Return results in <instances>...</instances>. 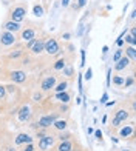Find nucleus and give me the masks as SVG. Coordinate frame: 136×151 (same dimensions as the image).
Instances as JSON below:
<instances>
[{
    "label": "nucleus",
    "mask_w": 136,
    "mask_h": 151,
    "mask_svg": "<svg viewBox=\"0 0 136 151\" xmlns=\"http://www.w3.org/2000/svg\"><path fill=\"white\" fill-rule=\"evenodd\" d=\"M43 51H46L50 56H53V54H57V52H59V43H57V40H56V39H48V40L45 42Z\"/></svg>",
    "instance_id": "nucleus-1"
},
{
    "label": "nucleus",
    "mask_w": 136,
    "mask_h": 151,
    "mask_svg": "<svg viewBox=\"0 0 136 151\" xmlns=\"http://www.w3.org/2000/svg\"><path fill=\"white\" fill-rule=\"evenodd\" d=\"M54 137L53 136H43L42 139L39 140V148L42 150V151H46V150H50L53 145H54Z\"/></svg>",
    "instance_id": "nucleus-2"
},
{
    "label": "nucleus",
    "mask_w": 136,
    "mask_h": 151,
    "mask_svg": "<svg viewBox=\"0 0 136 151\" xmlns=\"http://www.w3.org/2000/svg\"><path fill=\"white\" fill-rule=\"evenodd\" d=\"M57 120V116L56 114H50V116H43V117H40L39 119V127L40 128H48V127H51L54 122Z\"/></svg>",
    "instance_id": "nucleus-3"
},
{
    "label": "nucleus",
    "mask_w": 136,
    "mask_h": 151,
    "mask_svg": "<svg viewBox=\"0 0 136 151\" xmlns=\"http://www.w3.org/2000/svg\"><path fill=\"white\" fill-rule=\"evenodd\" d=\"M25 14H26V9H25V8H22V6H19V8H14V9H12V12H11V19H12V22L20 23V22L23 20Z\"/></svg>",
    "instance_id": "nucleus-4"
},
{
    "label": "nucleus",
    "mask_w": 136,
    "mask_h": 151,
    "mask_svg": "<svg viewBox=\"0 0 136 151\" xmlns=\"http://www.w3.org/2000/svg\"><path fill=\"white\" fill-rule=\"evenodd\" d=\"M0 40H2V45H6V46H9L16 42V37H14V34L9 32V31H3L2 32V36H0Z\"/></svg>",
    "instance_id": "nucleus-5"
},
{
    "label": "nucleus",
    "mask_w": 136,
    "mask_h": 151,
    "mask_svg": "<svg viewBox=\"0 0 136 151\" xmlns=\"http://www.w3.org/2000/svg\"><path fill=\"white\" fill-rule=\"evenodd\" d=\"M128 117V113L125 111V109H119V111L116 113V116H114V119H113V127H119V123L122 120H125Z\"/></svg>",
    "instance_id": "nucleus-6"
},
{
    "label": "nucleus",
    "mask_w": 136,
    "mask_h": 151,
    "mask_svg": "<svg viewBox=\"0 0 136 151\" xmlns=\"http://www.w3.org/2000/svg\"><path fill=\"white\" fill-rule=\"evenodd\" d=\"M54 85H56V77H54V76H50V77L43 79V82H42V90H43V91H50L51 88H54Z\"/></svg>",
    "instance_id": "nucleus-7"
},
{
    "label": "nucleus",
    "mask_w": 136,
    "mask_h": 151,
    "mask_svg": "<svg viewBox=\"0 0 136 151\" xmlns=\"http://www.w3.org/2000/svg\"><path fill=\"white\" fill-rule=\"evenodd\" d=\"M11 80L16 82V83H22L26 80V74L23 71H12L11 73Z\"/></svg>",
    "instance_id": "nucleus-8"
},
{
    "label": "nucleus",
    "mask_w": 136,
    "mask_h": 151,
    "mask_svg": "<svg viewBox=\"0 0 136 151\" xmlns=\"http://www.w3.org/2000/svg\"><path fill=\"white\" fill-rule=\"evenodd\" d=\"M128 63H130V59L125 57V56H122V57L116 62V66H114V68H116L118 71H122V70H125V68L128 66Z\"/></svg>",
    "instance_id": "nucleus-9"
},
{
    "label": "nucleus",
    "mask_w": 136,
    "mask_h": 151,
    "mask_svg": "<svg viewBox=\"0 0 136 151\" xmlns=\"http://www.w3.org/2000/svg\"><path fill=\"white\" fill-rule=\"evenodd\" d=\"M3 28H5V31L16 32V31H19V29H20V23H17V22H12V20H9V22H6V23L3 25Z\"/></svg>",
    "instance_id": "nucleus-10"
},
{
    "label": "nucleus",
    "mask_w": 136,
    "mask_h": 151,
    "mask_svg": "<svg viewBox=\"0 0 136 151\" xmlns=\"http://www.w3.org/2000/svg\"><path fill=\"white\" fill-rule=\"evenodd\" d=\"M43 48H45V42L39 39V40H36V42H34V45L31 46V51H33L34 54H40V52L43 51Z\"/></svg>",
    "instance_id": "nucleus-11"
},
{
    "label": "nucleus",
    "mask_w": 136,
    "mask_h": 151,
    "mask_svg": "<svg viewBox=\"0 0 136 151\" xmlns=\"http://www.w3.org/2000/svg\"><path fill=\"white\" fill-rule=\"evenodd\" d=\"M31 142H33V137H30L28 134H25V133L19 134L16 137V145H20V143H31Z\"/></svg>",
    "instance_id": "nucleus-12"
},
{
    "label": "nucleus",
    "mask_w": 136,
    "mask_h": 151,
    "mask_svg": "<svg viewBox=\"0 0 136 151\" xmlns=\"http://www.w3.org/2000/svg\"><path fill=\"white\" fill-rule=\"evenodd\" d=\"M22 39L25 40V42H30L31 39H36V31H34V29H31V28L25 29V31L22 32Z\"/></svg>",
    "instance_id": "nucleus-13"
},
{
    "label": "nucleus",
    "mask_w": 136,
    "mask_h": 151,
    "mask_svg": "<svg viewBox=\"0 0 136 151\" xmlns=\"http://www.w3.org/2000/svg\"><path fill=\"white\" fill-rule=\"evenodd\" d=\"M30 114H31V113H30V108H28V106H23V108L19 111V120H20V122H25L26 119L30 117Z\"/></svg>",
    "instance_id": "nucleus-14"
},
{
    "label": "nucleus",
    "mask_w": 136,
    "mask_h": 151,
    "mask_svg": "<svg viewBox=\"0 0 136 151\" xmlns=\"http://www.w3.org/2000/svg\"><path fill=\"white\" fill-rule=\"evenodd\" d=\"M71 148H73V145L70 140H62L60 145L57 147V151H71Z\"/></svg>",
    "instance_id": "nucleus-15"
},
{
    "label": "nucleus",
    "mask_w": 136,
    "mask_h": 151,
    "mask_svg": "<svg viewBox=\"0 0 136 151\" xmlns=\"http://www.w3.org/2000/svg\"><path fill=\"white\" fill-rule=\"evenodd\" d=\"M56 97H57L60 102H64V104H68V102H70V94L65 93V91H62V93H57V94H56Z\"/></svg>",
    "instance_id": "nucleus-16"
},
{
    "label": "nucleus",
    "mask_w": 136,
    "mask_h": 151,
    "mask_svg": "<svg viewBox=\"0 0 136 151\" xmlns=\"http://www.w3.org/2000/svg\"><path fill=\"white\" fill-rule=\"evenodd\" d=\"M125 54H127L125 57L132 59V60L135 62V59H136V50H135V46H130V48H127V50H125Z\"/></svg>",
    "instance_id": "nucleus-17"
},
{
    "label": "nucleus",
    "mask_w": 136,
    "mask_h": 151,
    "mask_svg": "<svg viewBox=\"0 0 136 151\" xmlns=\"http://www.w3.org/2000/svg\"><path fill=\"white\" fill-rule=\"evenodd\" d=\"M33 12H34V16H36V17H42L43 16V8L40 5H34Z\"/></svg>",
    "instance_id": "nucleus-18"
},
{
    "label": "nucleus",
    "mask_w": 136,
    "mask_h": 151,
    "mask_svg": "<svg viewBox=\"0 0 136 151\" xmlns=\"http://www.w3.org/2000/svg\"><path fill=\"white\" fill-rule=\"evenodd\" d=\"M53 127L56 129H65L67 128V120H56L53 123Z\"/></svg>",
    "instance_id": "nucleus-19"
},
{
    "label": "nucleus",
    "mask_w": 136,
    "mask_h": 151,
    "mask_svg": "<svg viewBox=\"0 0 136 151\" xmlns=\"http://www.w3.org/2000/svg\"><path fill=\"white\" fill-rule=\"evenodd\" d=\"M132 133H133V127H125L121 129V137H128Z\"/></svg>",
    "instance_id": "nucleus-20"
},
{
    "label": "nucleus",
    "mask_w": 136,
    "mask_h": 151,
    "mask_svg": "<svg viewBox=\"0 0 136 151\" xmlns=\"http://www.w3.org/2000/svg\"><path fill=\"white\" fill-rule=\"evenodd\" d=\"M62 68H65V60L60 59V60H57L56 63H54V70H62Z\"/></svg>",
    "instance_id": "nucleus-21"
},
{
    "label": "nucleus",
    "mask_w": 136,
    "mask_h": 151,
    "mask_svg": "<svg viewBox=\"0 0 136 151\" xmlns=\"http://www.w3.org/2000/svg\"><path fill=\"white\" fill-rule=\"evenodd\" d=\"M68 86V83L67 82H60V83L56 86V93H62V91H65V88Z\"/></svg>",
    "instance_id": "nucleus-22"
},
{
    "label": "nucleus",
    "mask_w": 136,
    "mask_h": 151,
    "mask_svg": "<svg viewBox=\"0 0 136 151\" xmlns=\"http://www.w3.org/2000/svg\"><path fill=\"white\" fill-rule=\"evenodd\" d=\"M125 42H128V43H130L132 46H135V45H136V37H135V36H132V34H130V36H127Z\"/></svg>",
    "instance_id": "nucleus-23"
},
{
    "label": "nucleus",
    "mask_w": 136,
    "mask_h": 151,
    "mask_svg": "<svg viewBox=\"0 0 136 151\" xmlns=\"http://www.w3.org/2000/svg\"><path fill=\"white\" fill-rule=\"evenodd\" d=\"M124 80H125L124 77H119V76H118V77L113 79V83L114 85H124Z\"/></svg>",
    "instance_id": "nucleus-24"
},
{
    "label": "nucleus",
    "mask_w": 136,
    "mask_h": 151,
    "mask_svg": "<svg viewBox=\"0 0 136 151\" xmlns=\"http://www.w3.org/2000/svg\"><path fill=\"white\" fill-rule=\"evenodd\" d=\"M121 57H122V50H118L116 52H114V56H113V62L116 63V62H118Z\"/></svg>",
    "instance_id": "nucleus-25"
},
{
    "label": "nucleus",
    "mask_w": 136,
    "mask_h": 151,
    "mask_svg": "<svg viewBox=\"0 0 136 151\" xmlns=\"http://www.w3.org/2000/svg\"><path fill=\"white\" fill-rule=\"evenodd\" d=\"M62 70H64L65 76H71L73 74V68H70V66H68V68H62Z\"/></svg>",
    "instance_id": "nucleus-26"
},
{
    "label": "nucleus",
    "mask_w": 136,
    "mask_h": 151,
    "mask_svg": "<svg viewBox=\"0 0 136 151\" xmlns=\"http://www.w3.org/2000/svg\"><path fill=\"white\" fill-rule=\"evenodd\" d=\"M5 94H6L5 86H2V85H0V99H3V97H5Z\"/></svg>",
    "instance_id": "nucleus-27"
},
{
    "label": "nucleus",
    "mask_w": 136,
    "mask_h": 151,
    "mask_svg": "<svg viewBox=\"0 0 136 151\" xmlns=\"http://www.w3.org/2000/svg\"><path fill=\"white\" fill-rule=\"evenodd\" d=\"M91 73H93V71H91V68H88L87 73H85V79H87V80H90V79H91Z\"/></svg>",
    "instance_id": "nucleus-28"
},
{
    "label": "nucleus",
    "mask_w": 136,
    "mask_h": 151,
    "mask_svg": "<svg viewBox=\"0 0 136 151\" xmlns=\"http://www.w3.org/2000/svg\"><path fill=\"white\" fill-rule=\"evenodd\" d=\"M110 74H111V70H108L107 71V86L111 83V79H110Z\"/></svg>",
    "instance_id": "nucleus-29"
},
{
    "label": "nucleus",
    "mask_w": 136,
    "mask_h": 151,
    "mask_svg": "<svg viewBox=\"0 0 136 151\" xmlns=\"http://www.w3.org/2000/svg\"><path fill=\"white\" fill-rule=\"evenodd\" d=\"M20 54H22V51H16V52H11V54H9V57H11V59H14V57H19Z\"/></svg>",
    "instance_id": "nucleus-30"
},
{
    "label": "nucleus",
    "mask_w": 136,
    "mask_h": 151,
    "mask_svg": "<svg viewBox=\"0 0 136 151\" xmlns=\"http://www.w3.org/2000/svg\"><path fill=\"white\" fill-rule=\"evenodd\" d=\"M124 85H125V86L133 85V79H127V80H124Z\"/></svg>",
    "instance_id": "nucleus-31"
},
{
    "label": "nucleus",
    "mask_w": 136,
    "mask_h": 151,
    "mask_svg": "<svg viewBox=\"0 0 136 151\" xmlns=\"http://www.w3.org/2000/svg\"><path fill=\"white\" fill-rule=\"evenodd\" d=\"M80 57H82V63H80V65H85V51L84 50L80 51Z\"/></svg>",
    "instance_id": "nucleus-32"
},
{
    "label": "nucleus",
    "mask_w": 136,
    "mask_h": 151,
    "mask_svg": "<svg viewBox=\"0 0 136 151\" xmlns=\"http://www.w3.org/2000/svg\"><path fill=\"white\" fill-rule=\"evenodd\" d=\"M107 99H108V94L105 93L104 96H102V99H101V104H105V102H107Z\"/></svg>",
    "instance_id": "nucleus-33"
},
{
    "label": "nucleus",
    "mask_w": 136,
    "mask_h": 151,
    "mask_svg": "<svg viewBox=\"0 0 136 151\" xmlns=\"http://www.w3.org/2000/svg\"><path fill=\"white\" fill-rule=\"evenodd\" d=\"M87 3V0H77V8H80V6H84Z\"/></svg>",
    "instance_id": "nucleus-34"
},
{
    "label": "nucleus",
    "mask_w": 136,
    "mask_h": 151,
    "mask_svg": "<svg viewBox=\"0 0 136 151\" xmlns=\"http://www.w3.org/2000/svg\"><path fill=\"white\" fill-rule=\"evenodd\" d=\"M23 151H34V148H33V145H31V143H28V147H26Z\"/></svg>",
    "instance_id": "nucleus-35"
},
{
    "label": "nucleus",
    "mask_w": 136,
    "mask_h": 151,
    "mask_svg": "<svg viewBox=\"0 0 136 151\" xmlns=\"http://www.w3.org/2000/svg\"><path fill=\"white\" fill-rule=\"evenodd\" d=\"M116 45H118V46H122V45H124V40H122V39H118V40H116Z\"/></svg>",
    "instance_id": "nucleus-36"
},
{
    "label": "nucleus",
    "mask_w": 136,
    "mask_h": 151,
    "mask_svg": "<svg viewBox=\"0 0 136 151\" xmlns=\"http://www.w3.org/2000/svg\"><path fill=\"white\" fill-rule=\"evenodd\" d=\"M94 136H96L98 139H102V133L101 131H94Z\"/></svg>",
    "instance_id": "nucleus-37"
},
{
    "label": "nucleus",
    "mask_w": 136,
    "mask_h": 151,
    "mask_svg": "<svg viewBox=\"0 0 136 151\" xmlns=\"http://www.w3.org/2000/svg\"><path fill=\"white\" fill-rule=\"evenodd\" d=\"M79 91L82 93V77H79Z\"/></svg>",
    "instance_id": "nucleus-38"
},
{
    "label": "nucleus",
    "mask_w": 136,
    "mask_h": 151,
    "mask_svg": "<svg viewBox=\"0 0 136 151\" xmlns=\"http://www.w3.org/2000/svg\"><path fill=\"white\" fill-rule=\"evenodd\" d=\"M70 5V0H62V6H68Z\"/></svg>",
    "instance_id": "nucleus-39"
},
{
    "label": "nucleus",
    "mask_w": 136,
    "mask_h": 151,
    "mask_svg": "<svg viewBox=\"0 0 136 151\" xmlns=\"http://www.w3.org/2000/svg\"><path fill=\"white\" fill-rule=\"evenodd\" d=\"M40 99H42V96H40V94H36V96H34V100H40Z\"/></svg>",
    "instance_id": "nucleus-40"
},
{
    "label": "nucleus",
    "mask_w": 136,
    "mask_h": 151,
    "mask_svg": "<svg viewBox=\"0 0 136 151\" xmlns=\"http://www.w3.org/2000/svg\"><path fill=\"white\" fill-rule=\"evenodd\" d=\"M62 37H64L65 40H68V39H70V34H68V32H65V34H64V36H62Z\"/></svg>",
    "instance_id": "nucleus-41"
},
{
    "label": "nucleus",
    "mask_w": 136,
    "mask_h": 151,
    "mask_svg": "<svg viewBox=\"0 0 136 151\" xmlns=\"http://www.w3.org/2000/svg\"><path fill=\"white\" fill-rule=\"evenodd\" d=\"M107 51H108V46H104V48H102V52H104V54H105Z\"/></svg>",
    "instance_id": "nucleus-42"
},
{
    "label": "nucleus",
    "mask_w": 136,
    "mask_h": 151,
    "mask_svg": "<svg viewBox=\"0 0 136 151\" xmlns=\"http://www.w3.org/2000/svg\"><path fill=\"white\" fill-rule=\"evenodd\" d=\"M71 151H77V150H71Z\"/></svg>",
    "instance_id": "nucleus-43"
},
{
    "label": "nucleus",
    "mask_w": 136,
    "mask_h": 151,
    "mask_svg": "<svg viewBox=\"0 0 136 151\" xmlns=\"http://www.w3.org/2000/svg\"><path fill=\"white\" fill-rule=\"evenodd\" d=\"M9 151H14V150H9Z\"/></svg>",
    "instance_id": "nucleus-44"
},
{
    "label": "nucleus",
    "mask_w": 136,
    "mask_h": 151,
    "mask_svg": "<svg viewBox=\"0 0 136 151\" xmlns=\"http://www.w3.org/2000/svg\"><path fill=\"white\" fill-rule=\"evenodd\" d=\"M124 151H128V150H124Z\"/></svg>",
    "instance_id": "nucleus-45"
}]
</instances>
